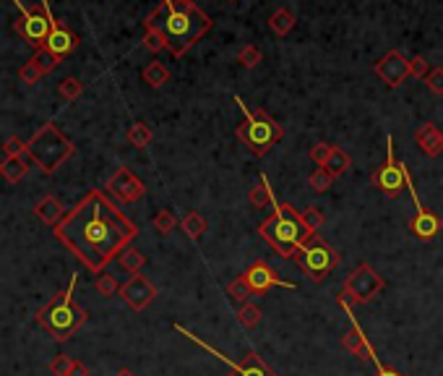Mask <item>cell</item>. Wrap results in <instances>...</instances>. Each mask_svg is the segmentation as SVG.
I'll list each match as a JSON object with an SVG mask.
<instances>
[{
  "instance_id": "cell-1",
  "label": "cell",
  "mask_w": 443,
  "mask_h": 376,
  "mask_svg": "<svg viewBox=\"0 0 443 376\" xmlns=\"http://www.w3.org/2000/svg\"><path fill=\"white\" fill-rule=\"evenodd\" d=\"M53 235L89 272L102 275L138 235V225L115 207L108 193L89 191L55 225Z\"/></svg>"
},
{
  "instance_id": "cell-2",
  "label": "cell",
  "mask_w": 443,
  "mask_h": 376,
  "mask_svg": "<svg viewBox=\"0 0 443 376\" xmlns=\"http://www.w3.org/2000/svg\"><path fill=\"white\" fill-rule=\"evenodd\" d=\"M144 26L160 29L167 39L170 53L175 58H183L207 31H212L214 21L193 0H162L160 6L146 16Z\"/></svg>"
},
{
  "instance_id": "cell-3",
  "label": "cell",
  "mask_w": 443,
  "mask_h": 376,
  "mask_svg": "<svg viewBox=\"0 0 443 376\" xmlns=\"http://www.w3.org/2000/svg\"><path fill=\"white\" fill-rule=\"evenodd\" d=\"M261 238L266 240L269 246L274 248L282 259H295V253L306 243L311 235H316L306 223L300 212L292 204H276L274 201V215L269 217L266 223L259 225Z\"/></svg>"
},
{
  "instance_id": "cell-4",
  "label": "cell",
  "mask_w": 443,
  "mask_h": 376,
  "mask_svg": "<svg viewBox=\"0 0 443 376\" xmlns=\"http://www.w3.org/2000/svg\"><path fill=\"white\" fill-rule=\"evenodd\" d=\"M78 275L73 272L68 280V288L63 293H58L47 306H42L37 311V324L47 335H53L55 342H68L81 327L86 324V308L78 306L73 300V290H76Z\"/></svg>"
},
{
  "instance_id": "cell-5",
  "label": "cell",
  "mask_w": 443,
  "mask_h": 376,
  "mask_svg": "<svg viewBox=\"0 0 443 376\" xmlns=\"http://www.w3.org/2000/svg\"><path fill=\"white\" fill-rule=\"evenodd\" d=\"M76 152V146L68 136H63L61 128L55 123H45L42 128L29 138L26 154L31 162L42 170V176H53L55 170L63 168V162H68Z\"/></svg>"
},
{
  "instance_id": "cell-6",
  "label": "cell",
  "mask_w": 443,
  "mask_h": 376,
  "mask_svg": "<svg viewBox=\"0 0 443 376\" xmlns=\"http://www.w3.org/2000/svg\"><path fill=\"white\" fill-rule=\"evenodd\" d=\"M237 105H240V110H243L245 121L240 126H237V138L243 141L248 149H251V154H256V157H264V154L271 149L274 144H279L284 138V128L279 123H276L274 118L269 116L266 110H248V105H245L240 97H237Z\"/></svg>"
},
{
  "instance_id": "cell-7",
  "label": "cell",
  "mask_w": 443,
  "mask_h": 376,
  "mask_svg": "<svg viewBox=\"0 0 443 376\" xmlns=\"http://www.w3.org/2000/svg\"><path fill=\"white\" fill-rule=\"evenodd\" d=\"M295 261H298V267L306 272L308 280L323 283V280L339 267V253L316 233V235H311V238L300 246V251L295 253Z\"/></svg>"
},
{
  "instance_id": "cell-8",
  "label": "cell",
  "mask_w": 443,
  "mask_h": 376,
  "mask_svg": "<svg viewBox=\"0 0 443 376\" xmlns=\"http://www.w3.org/2000/svg\"><path fill=\"white\" fill-rule=\"evenodd\" d=\"M383 288H386V280H383L370 264L363 261V264L355 267V272L347 275L336 300H339V306H344V303H347V306H352V303H355V306H363V303H370Z\"/></svg>"
},
{
  "instance_id": "cell-9",
  "label": "cell",
  "mask_w": 443,
  "mask_h": 376,
  "mask_svg": "<svg viewBox=\"0 0 443 376\" xmlns=\"http://www.w3.org/2000/svg\"><path fill=\"white\" fill-rule=\"evenodd\" d=\"M16 6L21 8V19L16 24V31L34 47V53H37V50H45L47 39H50L53 26H55V16L50 14L47 0L34 3V6H29V8L21 6V0H16Z\"/></svg>"
},
{
  "instance_id": "cell-10",
  "label": "cell",
  "mask_w": 443,
  "mask_h": 376,
  "mask_svg": "<svg viewBox=\"0 0 443 376\" xmlns=\"http://www.w3.org/2000/svg\"><path fill=\"white\" fill-rule=\"evenodd\" d=\"M386 144H389V154H386V162L375 168V173L370 176V183L383 193V196H389V199H397L399 193L410 188V176H407V170L402 162H397V154H394V138H386Z\"/></svg>"
},
{
  "instance_id": "cell-11",
  "label": "cell",
  "mask_w": 443,
  "mask_h": 376,
  "mask_svg": "<svg viewBox=\"0 0 443 376\" xmlns=\"http://www.w3.org/2000/svg\"><path fill=\"white\" fill-rule=\"evenodd\" d=\"M175 330L180 332V335H185V337L191 340V342H196V345H199V347H204V350H207L209 355H214L217 361L224 363V366H227V371H229V376H276L274 371L269 369L266 363L261 361L259 353H248V355H245V358H243V361L235 363V361H229V358H227V355H224V353H219L217 347H212V345H209V342H204V340H201V337H196L193 332H188V330H185V327H180V324H175Z\"/></svg>"
},
{
  "instance_id": "cell-12",
  "label": "cell",
  "mask_w": 443,
  "mask_h": 376,
  "mask_svg": "<svg viewBox=\"0 0 443 376\" xmlns=\"http://www.w3.org/2000/svg\"><path fill=\"white\" fill-rule=\"evenodd\" d=\"M245 283L251 285L253 295H266L271 288H287V290H292L295 288V283H284L282 277L276 275L274 267H269L264 259H256L251 264V267L243 272Z\"/></svg>"
},
{
  "instance_id": "cell-13",
  "label": "cell",
  "mask_w": 443,
  "mask_h": 376,
  "mask_svg": "<svg viewBox=\"0 0 443 376\" xmlns=\"http://www.w3.org/2000/svg\"><path fill=\"white\" fill-rule=\"evenodd\" d=\"M108 193L115 196L120 204H136L146 193V186L136 178V173L128 168H118L108 181Z\"/></svg>"
},
{
  "instance_id": "cell-14",
  "label": "cell",
  "mask_w": 443,
  "mask_h": 376,
  "mask_svg": "<svg viewBox=\"0 0 443 376\" xmlns=\"http://www.w3.org/2000/svg\"><path fill=\"white\" fill-rule=\"evenodd\" d=\"M120 298L123 303L133 311H144L154 298H157V288H154L152 280H146L141 272L138 275H130V280L120 288Z\"/></svg>"
},
{
  "instance_id": "cell-15",
  "label": "cell",
  "mask_w": 443,
  "mask_h": 376,
  "mask_svg": "<svg viewBox=\"0 0 443 376\" xmlns=\"http://www.w3.org/2000/svg\"><path fill=\"white\" fill-rule=\"evenodd\" d=\"M375 76L381 78L383 84L391 86V89H397L399 84H405V78L410 76V61H407L405 55L399 53V50H389V53L383 55L381 61L373 66Z\"/></svg>"
},
{
  "instance_id": "cell-16",
  "label": "cell",
  "mask_w": 443,
  "mask_h": 376,
  "mask_svg": "<svg viewBox=\"0 0 443 376\" xmlns=\"http://www.w3.org/2000/svg\"><path fill=\"white\" fill-rule=\"evenodd\" d=\"M352 316V327L347 332H344V337H342V345H344V350L347 353H352V355H358V358H363V361H370V363H375L378 366V355H375V350L370 347V342L365 340V335H363V330L358 327V322H355V314H350Z\"/></svg>"
},
{
  "instance_id": "cell-17",
  "label": "cell",
  "mask_w": 443,
  "mask_h": 376,
  "mask_svg": "<svg viewBox=\"0 0 443 376\" xmlns=\"http://www.w3.org/2000/svg\"><path fill=\"white\" fill-rule=\"evenodd\" d=\"M410 230L417 240H433L443 230V220L428 209H417V215L410 220Z\"/></svg>"
},
{
  "instance_id": "cell-18",
  "label": "cell",
  "mask_w": 443,
  "mask_h": 376,
  "mask_svg": "<svg viewBox=\"0 0 443 376\" xmlns=\"http://www.w3.org/2000/svg\"><path fill=\"white\" fill-rule=\"evenodd\" d=\"M45 47L50 50V53L58 55V58H68V55L78 47V37L68 29V26H66V24H61L58 19H55L53 34H50V39H47Z\"/></svg>"
},
{
  "instance_id": "cell-19",
  "label": "cell",
  "mask_w": 443,
  "mask_h": 376,
  "mask_svg": "<svg viewBox=\"0 0 443 376\" xmlns=\"http://www.w3.org/2000/svg\"><path fill=\"white\" fill-rule=\"evenodd\" d=\"M415 144L420 146L422 154L428 157H438L443 152V131L436 123H422L415 131Z\"/></svg>"
},
{
  "instance_id": "cell-20",
  "label": "cell",
  "mask_w": 443,
  "mask_h": 376,
  "mask_svg": "<svg viewBox=\"0 0 443 376\" xmlns=\"http://www.w3.org/2000/svg\"><path fill=\"white\" fill-rule=\"evenodd\" d=\"M34 215L42 220V223H47V225H58L63 220V204L55 196H42V199L37 201V207H34Z\"/></svg>"
},
{
  "instance_id": "cell-21",
  "label": "cell",
  "mask_w": 443,
  "mask_h": 376,
  "mask_svg": "<svg viewBox=\"0 0 443 376\" xmlns=\"http://www.w3.org/2000/svg\"><path fill=\"white\" fill-rule=\"evenodd\" d=\"M295 24H298V16L292 14L290 8H279V11H274L271 19H269V29L274 31L276 37H287V34L295 29Z\"/></svg>"
},
{
  "instance_id": "cell-22",
  "label": "cell",
  "mask_w": 443,
  "mask_h": 376,
  "mask_svg": "<svg viewBox=\"0 0 443 376\" xmlns=\"http://www.w3.org/2000/svg\"><path fill=\"white\" fill-rule=\"evenodd\" d=\"M0 173H3V178H6L8 183H19L29 173V162L24 160V157H6L3 165H0Z\"/></svg>"
},
{
  "instance_id": "cell-23",
  "label": "cell",
  "mask_w": 443,
  "mask_h": 376,
  "mask_svg": "<svg viewBox=\"0 0 443 376\" xmlns=\"http://www.w3.org/2000/svg\"><path fill=\"white\" fill-rule=\"evenodd\" d=\"M141 78H144V84H149L152 89H160V86H165L170 81V71L162 61H152L144 68Z\"/></svg>"
},
{
  "instance_id": "cell-24",
  "label": "cell",
  "mask_w": 443,
  "mask_h": 376,
  "mask_svg": "<svg viewBox=\"0 0 443 376\" xmlns=\"http://www.w3.org/2000/svg\"><path fill=\"white\" fill-rule=\"evenodd\" d=\"M248 201H251L256 209H266L269 204H274V193H271V188H269V178L261 176V183L256 186V188H251V193H248Z\"/></svg>"
},
{
  "instance_id": "cell-25",
  "label": "cell",
  "mask_w": 443,
  "mask_h": 376,
  "mask_svg": "<svg viewBox=\"0 0 443 376\" xmlns=\"http://www.w3.org/2000/svg\"><path fill=\"white\" fill-rule=\"evenodd\" d=\"M118 264H120L125 272H130V275H138V269L144 267L146 264V256L138 248H133V246H128L125 251L118 256Z\"/></svg>"
},
{
  "instance_id": "cell-26",
  "label": "cell",
  "mask_w": 443,
  "mask_h": 376,
  "mask_svg": "<svg viewBox=\"0 0 443 376\" xmlns=\"http://www.w3.org/2000/svg\"><path fill=\"white\" fill-rule=\"evenodd\" d=\"M180 225H183L185 235L191 240H199L204 233H207V220L199 215V212H188V215L180 220Z\"/></svg>"
},
{
  "instance_id": "cell-27",
  "label": "cell",
  "mask_w": 443,
  "mask_h": 376,
  "mask_svg": "<svg viewBox=\"0 0 443 376\" xmlns=\"http://www.w3.org/2000/svg\"><path fill=\"white\" fill-rule=\"evenodd\" d=\"M152 138H154V133H152V128L146 123H133L130 126V131H128V141L136 149H146V146L152 144Z\"/></svg>"
},
{
  "instance_id": "cell-28",
  "label": "cell",
  "mask_w": 443,
  "mask_h": 376,
  "mask_svg": "<svg viewBox=\"0 0 443 376\" xmlns=\"http://www.w3.org/2000/svg\"><path fill=\"white\" fill-rule=\"evenodd\" d=\"M261 314H264L261 306H256V303H243L240 311H237V322L243 324L245 330H253V327H259Z\"/></svg>"
},
{
  "instance_id": "cell-29",
  "label": "cell",
  "mask_w": 443,
  "mask_h": 376,
  "mask_svg": "<svg viewBox=\"0 0 443 376\" xmlns=\"http://www.w3.org/2000/svg\"><path fill=\"white\" fill-rule=\"evenodd\" d=\"M326 170H329V173H331V176H334V178L344 176V173L350 170V154L344 152V149H339V146H336L334 154H331L329 162H326Z\"/></svg>"
},
{
  "instance_id": "cell-30",
  "label": "cell",
  "mask_w": 443,
  "mask_h": 376,
  "mask_svg": "<svg viewBox=\"0 0 443 376\" xmlns=\"http://www.w3.org/2000/svg\"><path fill=\"white\" fill-rule=\"evenodd\" d=\"M81 92H84V84H81L76 76L63 78L61 84H58V94H61L63 100H68V102L78 100V97H81Z\"/></svg>"
},
{
  "instance_id": "cell-31",
  "label": "cell",
  "mask_w": 443,
  "mask_h": 376,
  "mask_svg": "<svg viewBox=\"0 0 443 376\" xmlns=\"http://www.w3.org/2000/svg\"><path fill=\"white\" fill-rule=\"evenodd\" d=\"M31 63H37V68L42 71V73H53L55 68H58V63H61V58L55 53H50V50H37V53L31 55Z\"/></svg>"
},
{
  "instance_id": "cell-32",
  "label": "cell",
  "mask_w": 443,
  "mask_h": 376,
  "mask_svg": "<svg viewBox=\"0 0 443 376\" xmlns=\"http://www.w3.org/2000/svg\"><path fill=\"white\" fill-rule=\"evenodd\" d=\"M141 45L149 50V53H162V50H167V39L162 34L160 29H152V26H146L144 31V42Z\"/></svg>"
},
{
  "instance_id": "cell-33",
  "label": "cell",
  "mask_w": 443,
  "mask_h": 376,
  "mask_svg": "<svg viewBox=\"0 0 443 376\" xmlns=\"http://www.w3.org/2000/svg\"><path fill=\"white\" fill-rule=\"evenodd\" d=\"M308 183H311V188H313V191L326 193L331 186H334V176H331L326 168H318V170H313V176H311V181H308Z\"/></svg>"
},
{
  "instance_id": "cell-34",
  "label": "cell",
  "mask_w": 443,
  "mask_h": 376,
  "mask_svg": "<svg viewBox=\"0 0 443 376\" xmlns=\"http://www.w3.org/2000/svg\"><path fill=\"white\" fill-rule=\"evenodd\" d=\"M227 293H229V298H235V300H243V303H248V298H251V285L245 283V277H235L232 283L227 285Z\"/></svg>"
},
{
  "instance_id": "cell-35",
  "label": "cell",
  "mask_w": 443,
  "mask_h": 376,
  "mask_svg": "<svg viewBox=\"0 0 443 376\" xmlns=\"http://www.w3.org/2000/svg\"><path fill=\"white\" fill-rule=\"evenodd\" d=\"M261 58H264V55H261V50L256 45H245L243 50L237 53V63H240L243 68H256L261 63Z\"/></svg>"
},
{
  "instance_id": "cell-36",
  "label": "cell",
  "mask_w": 443,
  "mask_h": 376,
  "mask_svg": "<svg viewBox=\"0 0 443 376\" xmlns=\"http://www.w3.org/2000/svg\"><path fill=\"white\" fill-rule=\"evenodd\" d=\"M300 217H303V223L311 228V230H321L323 223H326V215H323L321 207H308L306 212H300Z\"/></svg>"
},
{
  "instance_id": "cell-37",
  "label": "cell",
  "mask_w": 443,
  "mask_h": 376,
  "mask_svg": "<svg viewBox=\"0 0 443 376\" xmlns=\"http://www.w3.org/2000/svg\"><path fill=\"white\" fill-rule=\"evenodd\" d=\"M175 225H177V217L170 212V209H162V212H157L154 215V228L162 233V235H167V233L175 230Z\"/></svg>"
},
{
  "instance_id": "cell-38",
  "label": "cell",
  "mask_w": 443,
  "mask_h": 376,
  "mask_svg": "<svg viewBox=\"0 0 443 376\" xmlns=\"http://www.w3.org/2000/svg\"><path fill=\"white\" fill-rule=\"evenodd\" d=\"M94 288H97V293L100 295H105V298H110V295H115V293H120V288H118V283H115L113 275H97V280H94Z\"/></svg>"
},
{
  "instance_id": "cell-39",
  "label": "cell",
  "mask_w": 443,
  "mask_h": 376,
  "mask_svg": "<svg viewBox=\"0 0 443 376\" xmlns=\"http://www.w3.org/2000/svg\"><path fill=\"white\" fill-rule=\"evenodd\" d=\"M336 146L334 144H326V141H318V144L311 149V160L318 165V168H326V162H329V157L334 154Z\"/></svg>"
},
{
  "instance_id": "cell-40",
  "label": "cell",
  "mask_w": 443,
  "mask_h": 376,
  "mask_svg": "<svg viewBox=\"0 0 443 376\" xmlns=\"http://www.w3.org/2000/svg\"><path fill=\"white\" fill-rule=\"evenodd\" d=\"M73 366H76V361L71 358V355H55V361L50 363V374L53 376H71V371H73Z\"/></svg>"
},
{
  "instance_id": "cell-41",
  "label": "cell",
  "mask_w": 443,
  "mask_h": 376,
  "mask_svg": "<svg viewBox=\"0 0 443 376\" xmlns=\"http://www.w3.org/2000/svg\"><path fill=\"white\" fill-rule=\"evenodd\" d=\"M42 76H45V73L37 68V63H31V61L24 63L21 71H19V78H21V84H26V86H34Z\"/></svg>"
},
{
  "instance_id": "cell-42",
  "label": "cell",
  "mask_w": 443,
  "mask_h": 376,
  "mask_svg": "<svg viewBox=\"0 0 443 376\" xmlns=\"http://www.w3.org/2000/svg\"><path fill=\"white\" fill-rule=\"evenodd\" d=\"M26 149H29V141H21L19 136H11L3 144V152H6V157H24L26 154Z\"/></svg>"
},
{
  "instance_id": "cell-43",
  "label": "cell",
  "mask_w": 443,
  "mask_h": 376,
  "mask_svg": "<svg viewBox=\"0 0 443 376\" xmlns=\"http://www.w3.org/2000/svg\"><path fill=\"white\" fill-rule=\"evenodd\" d=\"M428 73H430V66H428V61H425L422 55H417V58H412V61H410V76L425 78Z\"/></svg>"
},
{
  "instance_id": "cell-44",
  "label": "cell",
  "mask_w": 443,
  "mask_h": 376,
  "mask_svg": "<svg viewBox=\"0 0 443 376\" xmlns=\"http://www.w3.org/2000/svg\"><path fill=\"white\" fill-rule=\"evenodd\" d=\"M425 84L433 94H443V68H430V73L425 76Z\"/></svg>"
},
{
  "instance_id": "cell-45",
  "label": "cell",
  "mask_w": 443,
  "mask_h": 376,
  "mask_svg": "<svg viewBox=\"0 0 443 376\" xmlns=\"http://www.w3.org/2000/svg\"><path fill=\"white\" fill-rule=\"evenodd\" d=\"M375 376H405V374H399V371L391 369V366H383V363H378V366H375Z\"/></svg>"
},
{
  "instance_id": "cell-46",
  "label": "cell",
  "mask_w": 443,
  "mask_h": 376,
  "mask_svg": "<svg viewBox=\"0 0 443 376\" xmlns=\"http://www.w3.org/2000/svg\"><path fill=\"white\" fill-rule=\"evenodd\" d=\"M71 376H89V369H86L84 363H78V361H76V366H73V371H71Z\"/></svg>"
},
{
  "instance_id": "cell-47",
  "label": "cell",
  "mask_w": 443,
  "mask_h": 376,
  "mask_svg": "<svg viewBox=\"0 0 443 376\" xmlns=\"http://www.w3.org/2000/svg\"><path fill=\"white\" fill-rule=\"evenodd\" d=\"M115 376H133V371H130V369H120Z\"/></svg>"
},
{
  "instance_id": "cell-48",
  "label": "cell",
  "mask_w": 443,
  "mask_h": 376,
  "mask_svg": "<svg viewBox=\"0 0 443 376\" xmlns=\"http://www.w3.org/2000/svg\"><path fill=\"white\" fill-rule=\"evenodd\" d=\"M229 3H232V0H229Z\"/></svg>"
}]
</instances>
